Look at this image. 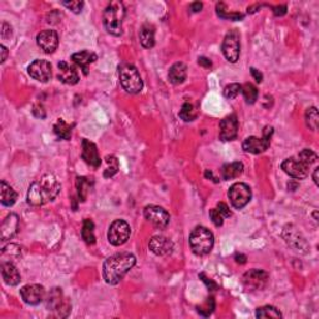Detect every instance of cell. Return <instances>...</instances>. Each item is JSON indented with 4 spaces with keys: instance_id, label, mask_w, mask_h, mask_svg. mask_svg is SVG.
I'll return each mask as SVG.
<instances>
[{
    "instance_id": "obj_25",
    "label": "cell",
    "mask_w": 319,
    "mask_h": 319,
    "mask_svg": "<svg viewBox=\"0 0 319 319\" xmlns=\"http://www.w3.org/2000/svg\"><path fill=\"white\" fill-rule=\"evenodd\" d=\"M187 78V67L183 62H176L170 68L169 79L173 85H180Z\"/></svg>"
},
{
    "instance_id": "obj_32",
    "label": "cell",
    "mask_w": 319,
    "mask_h": 319,
    "mask_svg": "<svg viewBox=\"0 0 319 319\" xmlns=\"http://www.w3.org/2000/svg\"><path fill=\"white\" fill-rule=\"evenodd\" d=\"M241 92L243 93V98L247 104H254L256 100L258 99L257 87L253 84H251V82H246V84L241 87Z\"/></svg>"
},
{
    "instance_id": "obj_39",
    "label": "cell",
    "mask_w": 319,
    "mask_h": 319,
    "mask_svg": "<svg viewBox=\"0 0 319 319\" xmlns=\"http://www.w3.org/2000/svg\"><path fill=\"white\" fill-rule=\"evenodd\" d=\"M213 309H214V299L212 298V297L207 298V301H206V303L203 304V306L197 308L199 313L201 315H203V317H208V315L212 314Z\"/></svg>"
},
{
    "instance_id": "obj_18",
    "label": "cell",
    "mask_w": 319,
    "mask_h": 319,
    "mask_svg": "<svg viewBox=\"0 0 319 319\" xmlns=\"http://www.w3.org/2000/svg\"><path fill=\"white\" fill-rule=\"evenodd\" d=\"M151 252L160 257H167L173 252V243L171 239L164 236H153L148 243Z\"/></svg>"
},
{
    "instance_id": "obj_42",
    "label": "cell",
    "mask_w": 319,
    "mask_h": 319,
    "mask_svg": "<svg viewBox=\"0 0 319 319\" xmlns=\"http://www.w3.org/2000/svg\"><path fill=\"white\" fill-rule=\"evenodd\" d=\"M62 5L67 7L68 9H70L73 13L79 14L82 10V8H84V2H76V0L75 2H64Z\"/></svg>"
},
{
    "instance_id": "obj_23",
    "label": "cell",
    "mask_w": 319,
    "mask_h": 319,
    "mask_svg": "<svg viewBox=\"0 0 319 319\" xmlns=\"http://www.w3.org/2000/svg\"><path fill=\"white\" fill-rule=\"evenodd\" d=\"M2 277L5 284L8 285H18L20 283L21 277L18 268L14 266L13 262H3L2 263Z\"/></svg>"
},
{
    "instance_id": "obj_6",
    "label": "cell",
    "mask_w": 319,
    "mask_h": 319,
    "mask_svg": "<svg viewBox=\"0 0 319 319\" xmlns=\"http://www.w3.org/2000/svg\"><path fill=\"white\" fill-rule=\"evenodd\" d=\"M120 84L126 92L139 93L144 87V81L139 70L133 64H122L119 68Z\"/></svg>"
},
{
    "instance_id": "obj_29",
    "label": "cell",
    "mask_w": 319,
    "mask_h": 319,
    "mask_svg": "<svg viewBox=\"0 0 319 319\" xmlns=\"http://www.w3.org/2000/svg\"><path fill=\"white\" fill-rule=\"evenodd\" d=\"M21 257V248L18 244H9L2 249L3 262H13L14 260H18Z\"/></svg>"
},
{
    "instance_id": "obj_35",
    "label": "cell",
    "mask_w": 319,
    "mask_h": 319,
    "mask_svg": "<svg viewBox=\"0 0 319 319\" xmlns=\"http://www.w3.org/2000/svg\"><path fill=\"white\" fill-rule=\"evenodd\" d=\"M306 122L307 126L310 129V130L315 131L318 129V123H319V116H318V110L317 107H309L306 111Z\"/></svg>"
},
{
    "instance_id": "obj_2",
    "label": "cell",
    "mask_w": 319,
    "mask_h": 319,
    "mask_svg": "<svg viewBox=\"0 0 319 319\" xmlns=\"http://www.w3.org/2000/svg\"><path fill=\"white\" fill-rule=\"evenodd\" d=\"M135 263H136V258L130 252H119L110 256L104 262V279L107 284H117L127 274V272L133 269Z\"/></svg>"
},
{
    "instance_id": "obj_27",
    "label": "cell",
    "mask_w": 319,
    "mask_h": 319,
    "mask_svg": "<svg viewBox=\"0 0 319 319\" xmlns=\"http://www.w3.org/2000/svg\"><path fill=\"white\" fill-rule=\"evenodd\" d=\"M243 164L242 162H231V164H226L222 166L221 169V176L224 180H232V178H237L243 172Z\"/></svg>"
},
{
    "instance_id": "obj_24",
    "label": "cell",
    "mask_w": 319,
    "mask_h": 319,
    "mask_svg": "<svg viewBox=\"0 0 319 319\" xmlns=\"http://www.w3.org/2000/svg\"><path fill=\"white\" fill-rule=\"evenodd\" d=\"M71 60L74 61V64H76L78 67H80L84 70L85 74H87V68H89L90 64L95 62L98 60V55L92 51L89 50H84V51H80V53L74 54L71 56Z\"/></svg>"
},
{
    "instance_id": "obj_14",
    "label": "cell",
    "mask_w": 319,
    "mask_h": 319,
    "mask_svg": "<svg viewBox=\"0 0 319 319\" xmlns=\"http://www.w3.org/2000/svg\"><path fill=\"white\" fill-rule=\"evenodd\" d=\"M23 301L29 306H38L45 299V288L40 284H26L20 290Z\"/></svg>"
},
{
    "instance_id": "obj_3",
    "label": "cell",
    "mask_w": 319,
    "mask_h": 319,
    "mask_svg": "<svg viewBox=\"0 0 319 319\" xmlns=\"http://www.w3.org/2000/svg\"><path fill=\"white\" fill-rule=\"evenodd\" d=\"M317 153L313 152L312 150L304 148L294 157L285 158L280 165V167L291 177L297 178V180H303L309 175V169L317 162Z\"/></svg>"
},
{
    "instance_id": "obj_28",
    "label": "cell",
    "mask_w": 319,
    "mask_h": 319,
    "mask_svg": "<svg viewBox=\"0 0 319 319\" xmlns=\"http://www.w3.org/2000/svg\"><path fill=\"white\" fill-rule=\"evenodd\" d=\"M140 41L141 45L146 49L155 46V27L151 24H145L140 30Z\"/></svg>"
},
{
    "instance_id": "obj_38",
    "label": "cell",
    "mask_w": 319,
    "mask_h": 319,
    "mask_svg": "<svg viewBox=\"0 0 319 319\" xmlns=\"http://www.w3.org/2000/svg\"><path fill=\"white\" fill-rule=\"evenodd\" d=\"M217 14L222 19H230V20H241L243 19V14L241 13H227L226 5L224 3L217 4Z\"/></svg>"
},
{
    "instance_id": "obj_54",
    "label": "cell",
    "mask_w": 319,
    "mask_h": 319,
    "mask_svg": "<svg viewBox=\"0 0 319 319\" xmlns=\"http://www.w3.org/2000/svg\"><path fill=\"white\" fill-rule=\"evenodd\" d=\"M318 171H319V169L317 167V169L314 170V173H313V180H314V183L315 185H319V182H318Z\"/></svg>"
},
{
    "instance_id": "obj_52",
    "label": "cell",
    "mask_w": 319,
    "mask_h": 319,
    "mask_svg": "<svg viewBox=\"0 0 319 319\" xmlns=\"http://www.w3.org/2000/svg\"><path fill=\"white\" fill-rule=\"evenodd\" d=\"M236 262L242 263V265H243V263H246V256L237 254V256H236Z\"/></svg>"
},
{
    "instance_id": "obj_9",
    "label": "cell",
    "mask_w": 319,
    "mask_h": 319,
    "mask_svg": "<svg viewBox=\"0 0 319 319\" xmlns=\"http://www.w3.org/2000/svg\"><path fill=\"white\" fill-rule=\"evenodd\" d=\"M131 235V228L127 222L123 219H116L110 225L109 232H107V239L112 246H122L127 242Z\"/></svg>"
},
{
    "instance_id": "obj_36",
    "label": "cell",
    "mask_w": 319,
    "mask_h": 319,
    "mask_svg": "<svg viewBox=\"0 0 319 319\" xmlns=\"http://www.w3.org/2000/svg\"><path fill=\"white\" fill-rule=\"evenodd\" d=\"M180 117L186 122H189V121H194L197 117V112L195 106L192 104L186 103L183 104L182 109L180 110Z\"/></svg>"
},
{
    "instance_id": "obj_49",
    "label": "cell",
    "mask_w": 319,
    "mask_h": 319,
    "mask_svg": "<svg viewBox=\"0 0 319 319\" xmlns=\"http://www.w3.org/2000/svg\"><path fill=\"white\" fill-rule=\"evenodd\" d=\"M199 64L201 65V67H203V68H211V67H212V61H211L210 59H207V57H205V56L199 57Z\"/></svg>"
},
{
    "instance_id": "obj_13",
    "label": "cell",
    "mask_w": 319,
    "mask_h": 319,
    "mask_svg": "<svg viewBox=\"0 0 319 319\" xmlns=\"http://www.w3.org/2000/svg\"><path fill=\"white\" fill-rule=\"evenodd\" d=\"M144 216L148 222L158 230H164L170 224V214L165 208L156 205L146 206L144 210Z\"/></svg>"
},
{
    "instance_id": "obj_5",
    "label": "cell",
    "mask_w": 319,
    "mask_h": 319,
    "mask_svg": "<svg viewBox=\"0 0 319 319\" xmlns=\"http://www.w3.org/2000/svg\"><path fill=\"white\" fill-rule=\"evenodd\" d=\"M214 237L213 233L208 228L203 226H197L192 230L189 235V246L192 252L197 256L208 254L213 248Z\"/></svg>"
},
{
    "instance_id": "obj_16",
    "label": "cell",
    "mask_w": 319,
    "mask_h": 319,
    "mask_svg": "<svg viewBox=\"0 0 319 319\" xmlns=\"http://www.w3.org/2000/svg\"><path fill=\"white\" fill-rule=\"evenodd\" d=\"M37 43L38 46H39L45 54L54 53L57 49V45H59V37H57V33L51 29L43 30V31H40L39 34H38Z\"/></svg>"
},
{
    "instance_id": "obj_26",
    "label": "cell",
    "mask_w": 319,
    "mask_h": 319,
    "mask_svg": "<svg viewBox=\"0 0 319 319\" xmlns=\"http://www.w3.org/2000/svg\"><path fill=\"white\" fill-rule=\"evenodd\" d=\"M16 199H18V194L14 191L13 187H10L5 181H2L0 182V202L2 205L10 207L16 202Z\"/></svg>"
},
{
    "instance_id": "obj_31",
    "label": "cell",
    "mask_w": 319,
    "mask_h": 319,
    "mask_svg": "<svg viewBox=\"0 0 319 319\" xmlns=\"http://www.w3.org/2000/svg\"><path fill=\"white\" fill-rule=\"evenodd\" d=\"M54 133L59 139L70 140L71 139V126L64 120H57L54 125Z\"/></svg>"
},
{
    "instance_id": "obj_48",
    "label": "cell",
    "mask_w": 319,
    "mask_h": 319,
    "mask_svg": "<svg viewBox=\"0 0 319 319\" xmlns=\"http://www.w3.org/2000/svg\"><path fill=\"white\" fill-rule=\"evenodd\" d=\"M8 31L12 33V27L8 25L7 23H3L2 24V38H3V39H8V34H7ZM9 35H10V37H12V34H9Z\"/></svg>"
},
{
    "instance_id": "obj_47",
    "label": "cell",
    "mask_w": 319,
    "mask_h": 319,
    "mask_svg": "<svg viewBox=\"0 0 319 319\" xmlns=\"http://www.w3.org/2000/svg\"><path fill=\"white\" fill-rule=\"evenodd\" d=\"M273 13L276 16H283L285 13H287V7H285V5H278V7H274Z\"/></svg>"
},
{
    "instance_id": "obj_15",
    "label": "cell",
    "mask_w": 319,
    "mask_h": 319,
    "mask_svg": "<svg viewBox=\"0 0 319 319\" xmlns=\"http://www.w3.org/2000/svg\"><path fill=\"white\" fill-rule=\"evenodd\" d=\"M27 73L33 79L40 82H48L51 79V64L48 60H35L27 68Z\"/></svg>"
},
{
    "instance_id": "obj_12",
    "label": "cell",
    "mask_w": 319,
    "mask_h": 319,
    "mask_svg": "<svg viewBox=\"0 0 319 319\" xmlns=\"http://www.w3.org/2000/svg\"><path fill=\"white\" fill-rule=\"evenodd\" d=\"M269 274L262 269H251L242 277V283L248 291H261L268 283Z\"/></svg>"
},
{
    "instance_id": "obj_20",
    "label": "cell",
    "mask_w": 319,
    "mask_h": 319,
    "mask_svg": "<svg viewBox=\"0 0 319 319\" xmlns=\"http://www.w3.org/2000/svg\"><path fill=\"white\" fill-rule=\"evenodd\" d=\"M57 69H59V73H57V79L61 82L67 85H75L78 84L80 76L78 70L75 67L68 64L67 61H60L57 64Z\"/></svg>"
},
{
    "instance_id": "obj_45",
    "label": "cell",
    "mask_w": 319,
    "mask_h": 319,
    "mask_svg": "<svg viewBox=\"0 0 319 319\" xmlns=\"http://www.w3.org/2000/svg\"><path fill=\"white\" fill-rule=\"evenodd\" d=\"M200 278H202V280H203V282L206 283V284H207L208 290H210V291H214V290H217V287H218V285H217L216 283L213 282V280L208 279L207 277L205 276V273H201V274H200Z\"/></svg>"
},
{
    "instance_id": "obj_40",
    "label": "cell",
    "mask_w": 319,
    "mask_h": 319,
    "mask_svg": "<svg viewBox=\"0 0 319 319\" xmlns=\"http://www.w3.org/2000/svg\"><path fill=\"white\" fill-rule=\"evenodd\" d=\"M241 85L239 84H230V85H227L226 87H225V90H224V95H225V98H227V99H235V98H237L238 96V93L241 92Z\"/></svg>"
},
{
    "instance_id": "obj_21",
    "label": "cell",
    "mask_w": 319,
    "mask_h": 319,
    "mask_svg": "<svg viewBox=\"0 0 319 319\" xmlns=\"http://www.w3.org/2000/svg\"><path fill=\"white\" fill-rule=\"evenodd\" d=\"M81 157L86 164L92 167H99L101 165V158L99 156V151L96 145L89 140H82V153Z\"/></svg>"
},
{
    "instance_id": "obj_43",
    "label": "cell",
    "mask_w": 319,
    "mask_h": 319,
    "mask_svg": "<svg viewBox=\"0 0 319 319\" xmlns=\"http://www.w3.org/2000/svg\"><path fill=\"white\" fill-rule=\"evenodd\" d=\"M217 210L219 211V213H221L225 218H228V217H231V214H232L231 213L230 208H228V206L224 202H219L218 205H217Z\"/></svg>"
},
{
    "instance_id": "obj_10",
    "label": "cell",
    "mask_w": 319,
    "mask_h": 319,
    "mask_svg": "<svg viewBox=\"0 0 319 319\" xmlns=\"http://www.w3.org/2000/svg\"><path fill=\"white\" fill-rule=\"evenodd\" d=\"M228 197H230L231 205L236 208V210H242L247 203L252 199V189L251 187L246 183H235L231 186L230 191H228Z\"/></svg>"
},
{
    "instance_id": "obj_53",
    "label": "cell",
    "mask_w": 319,
    "mask_h": 319,
    "mask_svg": "<svg viewBox=\"0 0 319 319\" xmlns=\"http://www.w3.org/2000/svg\"><path fill=\"white\" fill-rule=\"evenodd\" d=\"M205 176H206V177H207V178H210V177L212 178V180L214 181V182H218V180H217V178H214V177H213V173H212V171H210V170H207V171L205 172Z\"/></svg>"
},
{
    "instance_id": "obj_46",
    "label": "cell",
    "mask_w": 319,
    "mask_h": 319,
    "mask_svg": "<svg viewBox=\"0 0 319 319\" xmlns=\"http://www.w3.org/2000/svg\"><path fill=\"white\" fill-rule=\"evenodd\" d=\"M251 74L258 84H261V82L263 81V75L262 73H260V70H257L256 68H251Z\"/></svg>"
},
{
    "instance_id": "obj_22",
    "label": "cell",
    "mask_w": 319,
    "mask_h": 319,
    "mask_svg": "<svg viewBox=\"0 0 319 319\" xmlns=\"http://www.w3.org/2000/svg\"><path fill=\"white\" fill-rule=\"evenodd\" d=\"M19 231V217L15 213H10L9 216L5 217L3 221L2 227H0V237L2 241L13 238Z\"/></svg>"
},
{
    "instance_id": "obj_4",
    "label": "cell",
    "mask_w": 319,
    "mask_h": 319,
    "mask_svg": "<svg viewBox=\"0 0 319 319\" xmlns=\"http://www.w3.org/2000/svg\"><path fill=\"white\" fill-rule=\"evenodd\" d=\"M125 7L121 2H111L104 12V26L109 34L120 37L122 34V21L125 18Z\"/></svg>"
},
{
    "instance_id": "obj_44",
    "label": "cell",
    "mask_w": 319,
    "mask_h": 319,
    "mask_svg": "<svg viewBox=\"0 0 319 319\" xmlns=\"http://www.w3.org/2000/svg\"><path fill=\"white\" fill-rule=\"evenodd\" d=\"M33 114L35 115L37 117H39V119H45L46 114H45V110H44L43 105H35L34 109H33Z\"/></svg>"
},
{
    "instance_id": "obj_30",
    "label": "cell",
    "mask_w": 319,
    "mask_h": 319,
    "mask_svg": "<svg viewBox=\"0 0 319 319\" xmlns=\"http://www.w3.org/2000/svg\"><path fill=\"white\" fill-rule=\"evenodd\" d=\"M93 228H95V226H93V222L91 221V219H89V218L84 219V222H82L81 237L87 244H93L96 242Z\"/></svg>"
},
{
    "instance_id": "obj_33",
    "label": "cell",
    "mask_w": 319,
    "mask_h": 319,
    "mask_svg": "<svg viewBox=\"0 0 319 319\" xmlns=\"http://www.w3.org/2000/svg\"><path fill=\"white\" fill-rule=\"evenodd\" d=\"M256 317L257 318H282V313H280L276 307L265 306V307L258 308L257 312H256Z\"/></svg>"
},
{
    "instance_id": "obj_51",
    "label": "cell",
    "mask_w": 319,
    "mask_h": 319,
    "mask_svg": "<svg viewBox=\"0 0 319 319\" xmlns=\"http://www.w3.org/2000/svg\"><path fill=\"white\" fill-rule=\"evenodd\" d=\"M0 49H2V62H5V60L8 57V49L4 45L0 46Z\"/></svg>"
},
{
    "instance_id": "obj_19",
    "label": "cell",
    "mask_w": 319,
    "mask_h": 319,
    "mask_svg": "<svg viewBox=\"0 0 319 319\" xmlns=\"http://www.w3.org/2000/svg\"><path fill=\"white\" fill-rule=\"evenodd\" d=\"M283 238L285 239L288 244L294 249V251H302L304 249V252L307 251L308 244L304 239L303 236L298 232L293 226H285L283 230Z\"/></svg>"
},
{
    "instance_id": "obj_37",
    "label": "cell",
    "mask_w": 319,
    "mask_h": 319,
    "mask_svg": "<svg viewBox=\"0 0 319 319\" xmlns=\"http://www.w3.org/2000/svg\"><path fill=\"white\" fill-rule=\"evenodd\" d=\"M106 164L107 167L104 172V177L109 178L112 177L114 175H116L117 171H119V161L115 156H107L106 157Z\"/></svg>"
},
{
    "instance_id": "obj_50",
    "label": "cell",
    "mask_w": 319,
    "mask_h": 319,
    "mask_svg": "<svg viewBox=\"0 0 319 319\" xmlns=\"http://www.w3.org/2000/svg\"><path fill=\"white\" fill-rule=\"evenodd\" d=\"M189 9H191L194 13L201 12V9H202V3H200V2L192 3L191 7H189Z\"/></svg>"
},
{
    "instance_id": "obj_11",
    "label": "cell",
    "mask_w": 319,
    "mask_h": 319,
    "mask_svg": "<svg viewBox=\"0 0 319 319\" xmlns=\"http://www.w3.org/2000/svg\"><path fill=\"white\" fill-rule=\"evenodd\" d=\"M48 308L53 310L56 317L65 318L70 313L71 304L69 303L67 298H64V294H62L60 288H54L50 294H49Z\"/></svg>"
},
{
    "instance_id": "obj_41",
    "label": "cell",
    "mask_w": 319,
    "mask_h": 319,
    "mask_svg": "<svg viewBox=\"0 0 319 319\" xmlns=\"http://www.w3.org/2000/svg\"><path fill=\"white\" fill-rule=\"evenodd\" d=\"M210 217H211V219H212L214 226L219 227L224 225L225 217L219 213V211L217 210V208H212V210L210 211Z\"/></svg>"
},
{
    "instance_id": "obj_1",
    "label": "cell",
    "mask_w": 319,
    "mask_h": 319,
    "mask_svg": "<svg viewBox=\"0 0 319 319\" xmlns=\"http://www.w3.org/2000/svg\"><path fill=\"white\" fill-rule=\"evenodd\" d=\"M61 185L57 178L51 173L41 176L39 180L34 181L29 187L27 191V203L35 207L45 205L56 199L60 194Z\"/></svg>"
},
{
    "instance_id": "obj_17",
    "label": "cell",
    "mask_w": 319,
    "mask_h": 319,
    "mask_svg": "<svg viewBox=\"0 0 319 319\" xmlns=\"http://www.w3.org/2000/svg\"><path fill=\"white\" fill-rule=\"evenodd\" d=\"M238 135V120L236 115H230L219 122V139L222 141H232Z\"/></svg>"
},
{
    "instance_id": "obj_34",
    "label": "cell",
    "mask_w": 319,
    "mask_h": 319,
    "mask_svg": "<svg viewBox=\"0 0 319 319\" xmlns=\"http://www.w3.org/2000/svg\"><path fill=\"white\" fill-rule=\"evenodd\" d=\"M91 183H90L89 178L86 177H78L76 178V187H78V195L80 201H86L87 194H89V189Z\"/></svg>"
},
{
    "instance_id": "obj_7",
    "label": "cell",
    "mask_w": 319,
    "mask_h": 319,
    "mask_svg": "<svg viewBox=\"0 0 319 319\" xmlns=\"http://www.w3.org/2000/svg\"><path fill=\"white\" fill-rule=\"evenodd\" d=\"M273 135V127L271 126H267L263 130V136L257 137V136H249L242 144V147L246 152L253 153V155H258V153L265 152L266 150H268L269 145H271V137Z\"/></svg>"
},
{
    "instance_id": "obj_8",
    "label": "cell",
    "mask_w": 319,
    "mask_h": 319,
    "mask_svg": "<svg viewBox=\"0 0 319 319\" xmlns=\"http://www.w3.org/2000/svg\"><path fill=\"white\" fill-rule=\"evenodd\" d=\"M222 53L232 64L238 61L239 53H241V38L236 29L230 30L225 37L224 43H222Z\"/></svg>"
}]
</instances>
